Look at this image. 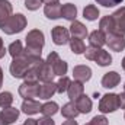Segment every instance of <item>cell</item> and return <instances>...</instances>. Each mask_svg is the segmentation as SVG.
<instances>
[{
    "label": "cell",
    "instance_id": "cell-1",
    "mask_svg": "<svg viewBox=\"0 0 125 125\" xmlns=\"http://www.w3.org/2000/svg\"><path fill=\"white\" fill-rule=\"evenodd\" d=\"M26 48L23 50V54L31 57V58H41L42 48L45 45V36L42 31L39 29H32L26 35Z\"/></svg>",
    "mask_w": 125,
    "mask_h": 125
},
{
    "label": "cell",
    "instance_id": "cell-2",
    "mask_svg": "<svg viewBox=\"0 0 125 125\" xmlns=\"http://www.w3.org/2000/svg\"><path fill=\"white\" fill-rule=\"evenodd\" d=\"M39 60H41V58H31V57L22 54L21 57L12 60L10 67H9L10 74H12L15 79H23V76L26 74V71L31 70L32 67H33V64L38 62Z\"/></svg>",
    "mask_w": 125,
    "mask_h": 125
},
{
    "label": "cell",
    "instance_id": "cell-3",
    "mask_svg": "<svg viewBox=\"0 0 125 125\" xmlns=\"http://www.w3.org/2000/svg\"><path fill=\"white\" fill-rule=\"evenodd\" d=\"M84 57L89 61H94L100 67H108L112 64V57L108 51L103 48H96V47H87L84 51Z\"/></svg>",
    "mask_w": 125,
    "mask_h": 125
},
{
    "label": "cell",
    "instance_id": "cell-4",
    "mask_svg": "<svg viewBox=\"0 0 125 125\" xmlns=\"http://www.w3.org/2000/svg\"><path fill=\"white\" fill-rule=\"evenodd\" d=\"M26 25H28L26 18L22 13H16V15H12L0 29L6 35H15V33H19V32L23 31L26 28Z\"/></svg>",
    "mask_w": 125,
    "mask_h": 125
},
{
    "label": "cell",
    "instance_id": "cell-5",
    "mask_svg": "<svg viewBox=\"0 0 125 125\" xmlns=\"http://www.w3.org/2000/svg\"><path fill=\"white\" fill-rule=\"evenodd\" d=\"M119 109V94L116 93H106L102 96L99 102V111L102 114H111Z\"/></svg>",
    "mask_w": 125,
    "mask_h": 125
},
{
    "label": "cell",
    "instance_id": "cell-6",
    "mask_svg": "<svg viewBox=\"0 0 125 125\" xmlns=\"http://www.w3.org/2000/svg\"><path fill=\"white\" fill-rule=\"evenodd\" d=\"M33 68H35L36 76H38V80H39L41 83H45V82H54L55 74H54L51 65H50L47 61H44L42 58H41L38 62L33 64Z\"/></svg>",
    "mask_w": 125,
    "mask_h": 125
},
{
    "label": "cell",
    "instance_id": "cell-7",
    "mask_svg": "<svg viewBox=\"0 0 125 125\" xmlns=\"http://www.w3.org/2000/svg\"><path fill=\"white\" fill-rule=\"evenodd\" d=\"M45 61L48 62L50 65H51V68H52V71H54V74L55 76H65L67 74V70H68V64L65 61H62L61 58H60V55L55 52V51H51L50 54H48V57H47V60Z\"/></svg>",
    "mask_w": 125,
    "mask_h": 125
},
{
    "label": "cell",
    "instance_id": "cell-8",
    "mask_svg": "<svg viewBox=\"0 0 125 125\" xmlns=\"http://www.w3.org/2000/svg\"><path fill=\"white\" fill-rule=\"evenodd\" d=\"M106 45L109 47V50L115 51V52H121L125 50V36L119 33H108L106 35Z\"/></svg>",
    "mask_w": 125,
    "mask_h": 125
},
{
    "label": "cell",
    "instance_id": "cell-9",
    "mask_svg": "<svg viewBox=\"0 0 125 125\" xmlns=\"http://www.w3.org/2000/svg\"><path fill=\"white\" fill-rule=\"evenodd\" d=\"M51 36H52V42L55 45H65L70 41V31L64 26H54L51 31Z\"/></svg>",
    "mask_w": 125,
    "mask_h": 125
},
{
    "label": "cell",
    "instance_id": "cell-10",
    "mask_svg": "<svg viewBox=\"0 0 125 125\" xmlns=\"http://www.w3.org/2000/svg\"><path fill=\"white\" fill-rule=\"evenodd\" d=\"M38 90H39V83H29V82H23L19 86V94L21 97L26 99H35L38 97Z\"/></svg>",
    "mask_w": 125,
    "mask_h": 125
},
{
    "label": "cell",
    "instance_id": "cell-11",
    "mask_svg": "<svg viewBox=\"0 0 125 125\" xmlns=\"http://www.w3.org/2000/svg\"><path fill=\"white\" fill-rule=\"evenodd\" d=\"M111 16H112L114 25H115L114 32L125 36V6H122V7L118 9V10H115Z\"/></svg>",
    "mask_w": 125,
    "mask_h": 125
},
{
    "label": "cell",
    "instance_id": "cell-12",
    "mask_svg": "<svg viewBox=\"0 0 125 125\" xmlns=\"http://www.w3.org/2000/svg\"><path fill=\"white\" fill-rule=\"evenodd\" d=\"M54 93H57V83L45 82V83L39 84V90H38V97L39 99L48 100V99H51L54 96Z\"/></svg>",
    "mask_w": 125,
    "mask_h": 125
},
{
    "label": "cell",
    "instance_id": "cell-13",
    "mask_svg": "<svg viewBox=\"0 0 125 125\" xmlns=\"http://www.w3.org/2000/svg\"><path fill=\"white\" fill-rule=\"evenodd\" d=\"M73 77L80 83H86L92 77V68L89 65H76L73 68Z\"/></svg>",
    "mask_w": 125,
    "mask_h": 125
},
{
    "label": "cell",
    "instance_id": "cell-14",
    "mask_svg": "<svg viewBox=\"0 0 125 125\" xmlns=\"http://www.w3.org/2000/svg\"><path fill=\"white\" fill-rule=\"evenodd\" d=\"M119 82H121V76L116 71H109V73L103 74L100 83H102V86L105 89H114V87H116L119 84Z\"/></svg>",
    "mask_w": 125,
    "mask_h": 125
},
{
    "label": "cell",
    "instance_id": "cell-15",
    "mask_svg": "<svg viewBox=\"0 0 125 125\" xmlns=\"http://www.w3.org/2000/svg\"><path fill=\"white\" fill-rule=\"evenodd\" d=\"M83 93H84V86H83V83H80V82H77V80H74V82L70 83V86H68V89H67V94H68V99H70L71 102H76Z\"/></svg>",
    "mask_w": 125,
    "mask_h": 125
},
{
    "label": "cell",
    "instance_id": "cell-16",
    "mask_svg": "<svg viewBox=\"0 0 125 125\" xmlns=\"http://www.w3.org/2000/svg\"><path fill=\"white\" fill-rule=\"evenodd\" d=\"M41 102L35 100V99H26L23 100L22 106H21V111L26 115H35V114H39L41 112Z\"/></svg>",
    "mask_w": 125,
    "mask_h": 125
},
{
    "label": "cell",
    "instance_id": "cell-17",
    "mask_svg": "<svg viewBox=\"0 0 125 125\" xmlns=\"http://www.w3.org/2000/svg\"><path fill=\"white\" fill-rule=\"evenodd\" d=\"M68 31H70V35H71L73 38L84 39V38L87 36V28H86L82 22H79V21H73Z\"/></svg>",
    "mask_w": 125,
    "mask_h": 125
},
{
    "label": "cell",
    "instance_id": "cell-18",
    "mask_svg": "<svg viewBox=\"0 0 125 125\" xmlns=\"http://www.w3.org/2000/svg\"><path fill=\"white\" fill-rule=\"evenodd\" d=\"M19 114H21V111H19V109H16V108H12V106L4 108V109H1V112H0L1 118L4 119V122H6L7 125L16 122V121H18V118H19Z\"/></svg>",
    "mask_w": 125,
    "mask_h": 125
},
{
    "label": "cell",
    "instance_id": "cell-19",
    "mask_svg": "<svg viewBox=\"0 0 125 125\" xmlns=\"http://www.w3.org/2000/svg\"><path fill=\"white\" fill-rule=\"evenodd\" d=\"M89 44H90V47L102 48L106 44V35L102 31H99V29L90 32V35H89Z\"/></svg>",
    "mask_w": 125,
    "mask_h": 125
},
{
    "label": "cell",
    "instance_id": "cell-20",
    "mask_svg": "<svg viewBox=\"0 0 125 125\" xmlns=\"http://www.w3.org/2000/svg\"><path fill=\"white\" fill-rule=\"evenodd\" d=\"M13 7L7 0H0V28L7 22V19L12 16Z\"/></svg>",
    "mask_w": 125,
    "mask_h": 125
},
{
    "label": "cell",
    "instance_id": "cell-21",
    "mask_svg": "<svg viewBox=\"0 0 125 125\" xmlns=\"http://www.w3.org/2000/svg\"><path fill=\"white\" fill-rule=\"evenodd\" d=\"M76 106H77V109H79V112L80 114H89L90 111H92V106H93V103H92V99L87 96V94H82L76 102Z\"/></svg>",
    "mask_w": 125,
    "mask_h": 125
},
{
    "label": "cell",
    "instance_id": "cell-22",
    "mask_svg": "<svg viewBox=\"0 0 125 125\" xmlns=\"http://www.w3.org/2000/svg\"><path fill=\"white\" fill-rule=\"evenodd\" d=\"M44 13H45V16L48 19H58V18H61V4H60V1L45 4Z\"/></svg>",
    "mask_w": 125,
    "mask_h": 125
},
{
    "label": "cell",
    "instance_id": "cell-23",
    "mask_svg": "<svg viewBox=\"0 0 125 125\" xmlns=\"http://www.w3.org/2000/svg\"><path fill=\"white\" fill-rule=\"evenodd\" d=\"M61 18L70 21V22L76 21V18H77V7H76V4H73V3L62 4L61 6Z\"/></svg>",
    "mask_w": 125,
    "mask_h": 125
},
{
    "label": "cell",
    "instance_id": "cell-24",
    "mask_svg": "<svg viewBox=\"0 0 125 125\" xmlns=\"http://www.w3.org/2000/svg\"><path fill=\"white\" fill-rule=\"evenodd\" d=\"M79 114H80V112H79V109H77V106H76L74 102L70 100V102H67L65 105H62L61 115L65 118V119H74Z\"/></svg>",
    "mask_w": 125,
    "mask_h": 125
},
{
    "label": "cell",
    "instance_id": "cell-25",
    "mask_svg": "<svg viewBox=\"0 0 125 125\" xmlns=\"http://www.w3.org/2000/svg\"><path fill=\"white\" fill-rule=\"evenodd\" d=\"M114 29H115V25H114V19H112V16H111V15L103 16V18L99 21V31H102L105 35L112 33Z\"/></svg>",
    "mask_w": 125,
    "mask_h": 125
},
{
    "label": "cell",
    "instance_id": "cell-26",
    "mask_svg": "<svg viewBox=\"0 0 125 125\" xmlns=\"http://www.w3.org/2000/svg\"><path fill=\"white\" fill-rule=\"evenodd\" d=\"M68 44H70V48H71V51L74 52V54H84V51H86V45H84V42H83V39H79V38H70V41H68Z\"/></svg>",
    "mask_w": 125,
    "mask_h": 125
},
{
    "label": "cell",
    "instance_id": "cell-27",
    "mask_svg": "<svg viewBox=\"0 0 125 125\" xmlns=\"http://www.w3.org/2000/svg\"><path fill=\"white\" fill-rule=\"evenodd\" d=\"M83 18L93 22L99 18V9L94 6V4H87L84 9H83Z\"/></svg>",
    "mask_w": 125,
    "mask_h": 125
},
{
    "label": "cell",
    "instance_id": "cell-28",
    "mask_svg": "<svg viewBox=\"0 0 125 125\" xmlns=\"http://www.w3.org/2000/svg\"><path fill=\"white\" fill-rule=\"evenodd\" d=\"M58 112V105L57 102H47L41 106V114L42 116H52Z\"/></svg>",
    "mask_w": 125,
    "mask_h": 125
},
{
    "label": "cell",
    "instance_id": "cell-29",
    "mask_svg": "<svg viewBox=\"0 0 125 125\" xmlns=\"http://www.w3.org/2000/svg\"><path fill=\"white\" fill-rule=\"evenodd\" d=\"M23 45H22V42L21 41H15V42H12L10 45H9V48H7V52L12 55V58H18V57H21L22 54H23Z\"/></svg>",
    "mask_w": 125,
    "mask_h": 125
},
{
    "label": "cell",
    "instance_id": "cell-30",
    "mask_svg": "<svg viewBox=\"0 0 125 125\" xmlns=\"http://www.w3.org/2000/svg\"><path fill=\"white\" fill-rule=\"evenodd\" d=\"M12 103H13V94L10 92H1L0 93V108L1 109L12 106Z\"/></svg>",
    "mask_w": 125,
    "mask_h": 125
},
{
    "label": "cell",
    "instance_id": "cell-31",
    "mask_svg": "<svg viewBox=\"0 0 125 125\" xmlns=\"http://www.w3.org/2000/svg\"><path fill=\"white\" fill-rule=\"evenodd\" d=\"M70 83H71V80H70L67 76L60 77V80L57 82V93H61L62 94L64 92H67V89H68Z\"/></svg>",
    "mask_w": 125,
    "mask_h": 125
},
{
    "label": "cell",
    "instance_id": "cell-32",
    "mask_svg": "<svg viewBox=\"0 0 125 125\" xmlns=\"http://www.w3.org/2000/svg\"><path fill=\"white\" fill-rule=\"evenodd\" d=\"M42 6V0H25V7L28 10H38Z\"/></svg>",
    "mask_w": 125,
    "mask_h": 125
},
{
    "label": "cell",
    "instance_id": "cell-33",
    "mask_svg": "<svg viewBox=\"0 0 125 125\" xmlns=\"http://www.w3.org/2000/svg\"><path fill=\"white\" fill-rule=\"evenodd\" d=\"M90 125H108V118L105 115H96L89 122Z\"/></svg>",
    "mask_w": 125,
    "mask_h": 125
},
{
    "label": "cell",
    "instance_id": "cell-34",
    "mask_svg": "<svg viewBox=\"0 0 125 125\" xmlns=\"http://www.w3.org/2000/svg\"><path fill=\"white\" fill-rule=\"evenodd\" d=\"M97 4H102L103 7H114V6H118L121 4L124 0H96Z\"/></svg>",
    "mask_w": 125,
    "mask_h": 125
},
{
    "label": "cell",
    "instance_id": "cell-35",
    "mask_svg": "<svg viewBox=\"0 0 125 125\" xmlns=\"http://www.w3.org/2000/svg\"><path fill=\"white\" fill-rule=\"evenodd\" d=\"M38 125H55L51 116H42L41 119H38Z\"/></svg>",
    "mask_w": 125,
    "mask_h": 125
},
{
    "label": "cell",
    "instance_id": "cell-36",
    "mask_svg": "<svg viewBox=\"0 0 125 125\" xmlns=\"http://www.w3.org/2000/svg\"><path fill=\"white\" fill-rule=\"evenodd\" d=\"M119 108L125 111V92L124 93H119Z\"/></svg>",
    "mask_w": 125,
    "mask_h": 125
},
{
    "label": "cell",
    "instance_id": "cell-37",
    "mask_svg": "<svg viewBox=\"0 0 125 125\" xmlns=\"http://www.w3.org/2000/svg\"><path fill=\"white\" fill-rule=\"evenodd\" d=\"M6 51H7V50H6V48H4V45H3V39L0 38V60L6 55Z\"/></svg>",
    "mask_w": 125,
    "mask_h": 125
},
{
    "label": "cell",
    "instance_id": "cell-38",
    "mask_svg": "<svg viewBox=\"0 0 125 125\" xmlns=\"http://www.w3.org/2000/svg\"><path fill=\"white\" fill-rule=\"evenodd\" d=\"M23 125H38V121H36V119H32V118H29V119H26V121L23 122Z\"/></svg>",
    "mask_w": 125,
    "mask_h": 125
},
{
    "label": "cell",
    "instance_id": "cell-39",
    "mask_svg": "<svg viewBox=\"0 0 125 125\" xmlns=\"http://www.w3.org/2000/svg\"><path fill=\"white\" fill-rule=\"evenodd\" d=\"M62 125H79L77 124V121H74V119H67V121H64Z\"/></svg>",
    "mask_w": 125,
    "mask_h": 125
},
{
    "label": "cell",
    "instance_id": "cell-40",
    "mask_svg": "<svg viewBox=\"0 0 125 125\" xmlns=\"http://www.w3.org/2000/svg\"><path fill=\"white\" fill-rule=\"evenodd\" d=\"M57 1H60V0H42V3H45V4H50V3H57Z\"/></svg>",
    "mask_w": 125,
    "mask_h": 125
},
{
    "label": "cell",
    "instance_id": "cell-41",
    "mask_svg": "<svg viewBox=\"0 0 125 125\" xmlns=\"http://www.w3.org/2000/svg\"><path fill=\"white\" fill-rule=\"evenodd\" d=\"M3 86V70H1V67H0V87Z\"/></svg>",
    "mask_w": 125,
    "mask_h": 125
},
{
    "label": "cell",
    "instance_id": "cell-42",
    "mask_svg": "<svg viewBox=\"0 0 125 125\" xmlns=\"http://www.w3.org/2000/svg\"><path fill=\"white\" fill-rule=\"evenodd\" d=\"M0 125H7L6 122H4V119L1 118V115H0Z\"/></svg>",
    "mask_w": 125,
    "mask_h": 125
},
{
    "label": "cell",
    "instance_id": "cell-43",
    "mask_svg": "<svg viewBox=\"0 0 125 125\" xmlns=\"http://www.w3.org/2000/svg\"><path fill=\"white\" fill-rule=\"evenodd\" d=\"M121 64H122V68H124V70H125V57H124V58H122V62H121Z\"/></svg>",
    "mask_w": 125,
    "mask_h": 125
},
{
    "label": "cell",
    "instance_id": "cell-44",
    "mask_svg": "<svg viewBox=\"0 0 125 125\" xmlns=\"http://www.w3.org/2000/svg\"><path fill=\"white\" fill-rule=\"evenodd\" d=\"M124 92H125V84H124Z\"/></svg>",
    "mask_w": 125,
    "mask_h": 125
},
{
    "label": "cell",
    "instance_id": "cell-45",
    "mask_svg": "<svg viewBox=\"0 0 125 125\" xmlns=\"http://www.w3.org/2000/svg\"><path fill=\"white\" fill-rule=\"evenodd\" d=\"M84 125H90V124H84Z\"/></svg>",
    "mask_w": 125,
    "mask_h": 125
},
{
    "label": "cell",
    "instance_id": "cell-46",
    "mask_svg": "<svg viewBox=\"0 0 125 125\" xmlns=\"http://www.w3.org/2000/svg\"><path fill=\"white\" fill-rule=\"evenodd\" d=\"M124 118H125V115H124Z\"/></svg>",
    "mask_w": 125,
    "mask_h": 125
}]
</instances>
